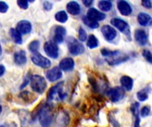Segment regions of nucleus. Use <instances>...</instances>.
I'll list each match as a JSON object with an SVG mask.
<instances>
[{
  "instance_id": "f257e3e1",
  "label": "nucleus",
  "mask_w": 152,
  "mask_h": 127,
  "mask_svg": "<svg viewBox=\"0 0 152 127\" xmlns=\"http://www.w3.org/2000/svg\"><path fill=\"white\" fill-rule=\"evenodd\" d=\"M102 55L105 57L107 63L110 65H117L128 60L129 57L118 50H110L108 49H102Z\"/></svg>"
},
{
  "instance_id": "f03ea898",
  "label": "nucleus",
  "mask_w": 152,
  "mask_h": 127,
  "mask_svg": "<svg viewBox=\"0 0 152 127\" xmlns=\"http://www.w3.org/2000/svg\"><path fill=\"white\" fill-rule=\"evenodd\" d=\"M63 82H60L58 83L56 86L53 87L48 93L47 98L49 102H53V101H63L66 96L67 94L63 91Z\"/></svg>"
},
{
  "instance_id": "7ed1b4c3",
  "label": "nucleus",
  "mask_w": 152,
  "mask_h": 127,
  "mask_svg": "<svg viewBox=\"0 0 152 127\" xmlns=\"http://www.w3.org/2000/svg\"><path fill=\"white\" fill-rule=\"evenodd\" d=\"M46 81L45 80L39 75H33L30 79V87L33 91L42 94L45 92L46 88Z\"/></svg>"
},
{
  "instance_id": "20e7f679",
  "label": "nucleus",
  "mask_w": 152,
  "mask_h": 127,
  "mask_svg": "<svg viewBox=\"0 0 152 127\" xmlns=\"http://www.w3.org/2000/svg\"><path fill=\"white\" fill-rule=\"evenodd\" d=\"M110 23L117 27L121 33H123L127 38L128 40H131V32H130V27L128 25V23L121 19L118 18H113L110 21Z\"/></svg>"
},
{
  "instance_id": "39448f33",
  "label": "nucleus",
  "mask_w": 152,
  "mask_h": 127,
  "mask_svg": "<svg viewBox=\"0 0 152 127\" xmlns=\"http://www.w3.org/2000/svg\"><path fill=\"white\" fill-rule=\"evenodd\" d=\"M68 47H69V51L75 56L81 55L85 52V47L84 45L79 42L77 39L73 37H69L68 40Z\"/></svg>"
},
{
  "instance_id": "423d86ee",
  "label": "nucleus",
  "mask_w": 152,
  "mask_h": 127,
  "mask_svg": "<svg viewBox=\"0 0 152 127\" xmlns=\"http://www.w3.org/2000/svg\"><path fill=\"white\" fill-rule=\"evenodd\" d=\"M38 118H39V121H40V124L42 126H50V125L52 124V120H53V115L51 113L50 109L46 106L43 107L38 113Z\"/></svg>"
},
{
  "instance_id": "0eeeda50",
  "label": "nucleus",
  "mask_w": 152,
  "mask_h": 127,
  "mask_svg": "<svg viewBox=\"0 0 152 127\" xmlns=\"http://www.w3.org/2000/svg\"><path fill=\"white\" fill-rule=\"evenodd\" d=\"M44 50L47 56L53 58H56L59 56V49L55 42L48 41L44 45Z\"/></svg>"
},
{
  "instance_id": "6e6552de",
  "label": "nucleus",
  "mask_w": 152,
  "mask_h": 127,
  "mask_svg": "<svg viewBox=\"0 0 152 127\" xmlns=\"http://www.w3.org/2000/svg\"><path fill=\"white\" fill-rule=\"evenodd\" d=\"M31 60L36 65L42 67V68H49L51 66V61L38 53H35L31 57Z\"/></svg>"
},
{
  "instance_id": "1a4fd4ad",
  "label": "nucleus",
  "mask_w": 152,
  "mask_h": 127,
  "mask_svg": "<svg viewBox=\"0 0 152 127\" xmlns=\"http://www.w3.org/2000/svg\"><path fill=\"white\" fill-rule=\"evenodd\" d=\"M108 95L110 97V99L111 100V102L113 103H117L118 101H120L124 96H125V91L119 88V87H116L113 88H110L108 92Z\"/></svg>"
},
{
  "instance_id": "9d476101",
  "label": "nucleus",
  "mask_w": 152,
  "mask_h": 127,
  "mask_svg": "<svg viewBox=\"0 0 152 127\" xmlns=\"http://www.w3.org/2000/svg\"><path fill=\"white\" fill-rule=\"evenodd\" d=\"M134 39L139 45L144 46L148 43V34L143 29H136L134 31Z\"/></svg>"
},
{
  "instance_id": "9b49d317",
  "label": "nucleus",
  "mask_w": 152,
  "mask_h": 127,
  "mask_svg": "<svg viewBox=\"0 0 152 127\" xmlns=\"http://www.w3.org/2000/svg\"><path fill=\"white\" fill-rule=\"evenodd\" d=\"M102 33L104 36V38L109 41L111 42L113 41L116 37H117V31L115 28H113L112 27L109 26V25H105L102 27Z\"/></svg>"
},
{
  "instance_id": "f8f14e48",
  "label": "nucleus",
  "mask_w": 152,
  "mask_h": 127,
  "mask_svg": "<svg viewBox=\"0 0 152 127\" xmlns=\"http://www.w3.org/2000/svg\"><path fill=\"white\" fill-rule=\"evenodd\" d=\"M89 19L94 20V21H101L106 19V14H104L103 12L98 11L95 8H90L87 11V15H86Z\"/></svg>"
},
{
  "instance_id": "ddd939ff",
  "label": "nucleus",
  "mask_w": 152,
  "mask_h": 127,
  "mask_svg": "<svg viewBox=\"0 0 152 127\" xmlns=\"http://www.w3.org/2000/svg\"><path fill=\"white\" fill-rule=\"evenodd\" d=\"M62 76V72L59 67H53L50 71L46 72V78L50 82H54L58 80H60Z\"/></svg>"
},
{
  "instance_id": "4468645a",
  "label": "nucleus",
  "mask_w": 152,
  "mask_h": 127,
  "mask_svg": "<svg viewBox=\"0 0 152 127\" xmlns=\"http://www.w3.org/2000/svg\"><path fill=\"white\" fill-rule=\"evenodd\" d=\"M118 9L119 12L124 16H128L133 11V9L129 4V3L125 0H120L118 2Z\"/></svg>"
},
{
  "instance_id": "2eb2a0df",
  "label": "nucleus",
  "mask_w": 152,
  "mask_h": 127,
  "mask_svg": "<svg viewBox=\"0 0 152 127\" xmlns=\"http://www.w3.org/2000/svg\"><path fill=\"white\" fill-rule=\"evenodd\" d=\"M138 23L142 27H150L152 25L151 16L146 12H140L137 16Z\"/></svg>"
},
{
  "instance_id": "dca6fc26",
  "label": "nucleus",
  "mask_w": 152,
  "mask_h": 127,
  "mask_svg": "<svg viewBox=\"0 0 152 127\" xmlns=\"http://www.w3.org/2000/svg\"><path fill=\"white\" fill-rule=\"evenodd\" d=\"M18 32L20 34H26L30 33L31 29H32V26L30 24L29 21L28 20H21L17 24V28Z\"/></svg>"
},
{
  "instance_id": "f3484780",
  "label": "nucleus",
  "mask_w": 152,
  "mask_h": 127,
  "mask_svg": "<svg viewBox=\"0 0 152 127\" xmlns=\"http://www.w3.org/2000/svg\"><path fill=\"white\" fill-rule=\"evenodd\" d=\"M75 65V62L71 57H66L63 58L61 62H60V69L65 72L68 71H71L74 68Z\"/></svg>"
},
{
  "instance_id": "a211bd4d",
  "label": "nucleus",
  "mask_w": 152,
  "mask_h": 127,
  "mask_svg": "<svg viewBox=\"0 0 152 127\" xmlns=\"http://www.w3.org/2000/svg\"><path fill=\"white\" fill-rule=\"evenodd\" d=\"M67 11L69 13H70L72 15H78L81 11V8L77 2L71 1L69 3H68V4H67Z\"/></svg>"
},
{
  "instance_id": "6ab92c4d",
  "label": "nucleus",
  "mask_w": 152,
  "mask_h": 127,
  "mask_svg": "<svg viewBox=\"0 0 152 127\" xmlns=\"http://www.w3.org/2000/svg\"><path fill=\"white\" fill-rule=\"evenodd\" d=\"M66 34V29L63 27H57L54 31V42L57 43H61L64 40V36Z\"/></svg>"
},
{
  "instance_id": "aec40b11",
  "label": "nucleus",
  "mask_w": 152,
  "mask_h": 127,
  "mask_svg": "<svg viewBox=\"0 0 152 127\" xmlns=\"http://www.w3.org/2000/svg\"><path fill=\"white\" fill-rule=\"evenodd\" d=\"M120 83L122 87L126 90V91H131L134 87V80L126 75H124L120 79Z\"/></svg>"
},
{
  "instance_id": "412c9836",
  "label": "nucleus",
  "mask_w": 152,
  "mask_h": 127,
  "mask_svg": "<svg viewBox=\"0 0 152 127\" xmlns=\"http://www.w3.org/2000/svg\"><path fill=\"white\" fill-rule=\"evenodd\" d=\"M131 111L135 118L134 121V127H141L140 126V116H139V103H134L131 105Z\"/></svg>"
},
{
  "instance_id": "4be33fe9",
  "label": "nucleus",
  "mask_w": 152,
  "mask_h": 127,
  "mask_svg": "<svg viewBox=\"0 0 152 127\" xmlns=\"http://www.w3.org/2000/svg\"><path fill=\"white\" fill-rule=\"evenodd\" d=\"M14 62L17 65H24L27 62L26 53L24 50H20L14 54Z\"/></svg>"
},
{
  "instance_id": "5701e85b",
  "label": "nucleus",
  "mask_w": 152,
  "mask_h": 127,
  "mask_svg": "<svg viewBox=\"0 0 152 127\" xmlns=\"http://www.w3.org/2000/svg\"><path fill=\"white\" fill-rule=\"evenodd\" d=\"M10 34H11L12 38L13 39V41H14L17 44H21V43H22L21 34L18 32L17 29H15V28H11V30H10Z\"/></svg>"
},
{
  "instance_id": "b1692460",
  "label": "nucleus",
  "mask_w": 152,
  "mask_h": 127,
  "mask_svg": "<svg viewBox=\"0 0 152 127\" xmlns=\"http://www.w3.org/2000/svg\"><path fill=\"white\" fill-rule=\"evenodd\" d=\"M98 7L102 11H109L112 8V3L110 1H106L102 0L98 3Z\"/></svg>"
},
{
  "instance_id": "393cba45",
  "label": "nucleus",
  "mask_w": 152,
  "mask_h": 127,
  "mask_svg": "<svg viewBox=\"0 0 152 127\" xmlns=\"http://www.w3.org/2000/svg\"><path fill=\"white\" fill-rule=\"evenodd\" d=\"M82 19H83V22L87 26L89 27L90 28H93V29H95L99 27V23L97 21H94L91 19H89L87 16H83L82 17Z\"/></svg>"
},
{
  "instance_id": "a878e982",
  "label": "nucleus",
  "mask_w": 152,
  "mask_h": 127,
  "mask_svg": "<svg viewBox=\"0 0 152 127\" xmlns=\"http://www.w3.org/2000/svg\"><path fill=\"white\" fill-rule=\"evenodd\" d=\"M99 45V41L98 39L94 35V34H90L87 40V46L90 49H94L96 47H98Z\"/></svg>"
},
{
  "instance_id": "bb28decb",
  "label": "nucleus",
  "mask_w": 152,
  "mask_h": 127,
  "mask_svg": "<svg viewBox=\"0 0 152 127\" xmlns=\"http://www.w3.org/2000/svg\"><path fill=\"white\" fill-rule=\"evenodd\" d=\"M55 19L61 23H65L68 20V14L65 11H60L55 14Z\"/></svg>"
},
{
  "instance_id": "cd10ccee",
  "label": "nucleus",
  "mask_w": 152,
  "mask_h": 127,
  "mask_svg": "<svg viewBox=\"0 0 152 127\" xmlns=\"http://www.w3.org/2000/svg\"><path fill=\"white\" fill-rule=\"evenodd\" d=\"M136 95H137V98L140 102H144L149 98V89L144 88V89L139 91Z\"/></svg>"
},
{
  "instance_id": "c85d7f7f",
  "label": "nucleus",
  "mask_w": 152,
  "mask_h": 127,
  "mask_svg": "<svg viewBox=\"0 0 152 127\" xmlns=\"http://www.w3.org/2000/svg\"><path fill=\"white\" fill-rule=\"evenodd\" d=\"M28 49L31 52H35L37 53V51L39 49V42L38 41H33L32 42H30V44L28 45Z\"/></svg>"
},
{
  "instance_id": "c756f323",
  "label": "nucleus",
  "mask_w": 152,
  "mask_h": 127,
  "mask_svg": "<svg viewBox=\"0 0 152 127\" xmlns=\"http://www.w3.org/2000/svg\"><path fill=\"white\" fill-rule=\"evenodd\" d=\"M142 56L150 64H152V53L149 50H142Z\"/></svg>"
},
{
  "instance_id": "7c9ffc66",
  "label": "nucleus",
  "mask_w": 152,
  "mask_h": 127,
  "mask_svg": "<svg viewBox=\"0 0 152 127\" xmlns=\"http://www.w3.org/2000/svg\"><path fill=\"white\" fill-rule=\"evenodd\" d=\"M78 39L81 42H85L87 39V34L86 32V30L82 27L79 28V32H78Z\"/></svg>"
},
{
  "instance_id": "2f4dec72",
  "label": "nucleus",
  "mask_w": 152,
  "mask_h": 127,
  "mask_svg": "<svg viewBox=\"0 0 152 127\" xmlns=\"http://www.w3.org/2000/svg\"><path fill=\"white\" fill-rule=\"evenodd\" d=\"M151 113V107L149 105H146L144 106L142 110H141V112H140V115L142 117V118H146L150 115Z\"/></svg>"
},
{
  "instance_id": "473e14b6",
  "label": "nucleus",
  "mask_w": 152,
  "mask_h": 127,
  "mask_svg": "<svg viewBox=\"0 0 152 127\" xmlns=\"http://www.w3.org/2000/svg\"><path fill=\"white\" fill-rule=\"evenodd\" d=\"M8 11V4L3 1H0V12L4 13Z\"/></svg>"
},
{
  "instance_id": "72a5a7b5",
  "label": "nucleus",
  "mask_w": 152,
  "mask_h": 127,
  "mask_svg": "<svg viewBox=\"0 0 152 127\" xmlns=\"http://www.w3.org/2000/svg\"><path fill=\"white\" fill-rule=\"evenodd\" d=\"M17 4H18V5H19L20 8H22V9H27V8L28 7V2L26 1V0H19V1L17 2Z\"/></svg>"
},
{
  "instance_id": "f704fd0d",
  "label": "nucleus",
  "mask_w": 152,
  "mask_h": 127,
  "mask_svg": "<svg viewBox=\"0 0 152 127\" xmlns=\"http://www.w3.org/2000/svg\"><path fill=\"white\" fill-rule=\"evenodd\" d=\"M142 4L145 8H147V9H151L152 7L151 2L150 0H143V1L142 2Z\"/></svg>"
},
{
  "instance_id": "c9c22d12",
  "label": "nucleus",
  "mask_w": 152,
  "mask_h": 127,
  "mask_svg": "<svg viewBox=\"0 0 152 127\" xmlns=\"http://www.w3.org/2000/svg\"><path fill=\"white\" fill-rule=\"evenodd\" d=\"M110 122L111 123V125L113 126V127H120L119 124L116 121L115 118L113 116H110Z\"/></svg>"
},
{
  "instance_id": "e433bc0d",
  "label": "nucleus",
  "mask_w": 152,
  "mask_h": 127,
  "mask_svg": "<svg viewBox=\"0 0 152 127\" xmlns=\"http://www.w3.org/2000/svg\"><path fill=\"white\" fill-rule=\"evenodd\" d=\"M44 8L46 11H50L53 8V4L48 1H45V2H44Z\"/></svg>"
},
{
  "instance_id": "4c0bfd02",
  "label": "nucleus",
  "mask_w": 152,
  "mask_h": 127,
  "mask_svg": "<svg viewBox=\"0 0 152 127\" xmlns=\"http://www.w3.org/2000/svg\"><path fill=\"white\" fill-rule=\"evenodd\" d=\"M83 3H84V4H85L86 6L89 7V6H91V4H93V1H92V0H84Z\"/></svg>"
},
{
  "instance_id": "58836bf2",
  "label": "nucleus",
  "mask_w": 152,
  "mask_h": 127,
  "mask_svg": "<svg viewBox=\"0 0 152 127\" xmlns=\"http://www.w3.org/2000/svg\"><path fill=\"white\" fill-rule=\"evenodd\" d=\"M4 72H5V68H4V65H0V77L4 75Z\"/></svg>"
},
{
  "instance_id": "ea45409f",
  "label": "nucleus",
  "mask_w": 152,
  "mask_h": 127,
  "mask_svg": "<svg viewBox=\"0 0 152 127\" xmlns=\"http://www.w3.org/2000/svg\"><path fill=\"white\" fill-rule=\"evenodd\" d=\"M2 54V47H1V44H0V56Z\"/></svg>"
},
{
  "instance_id": "a19ab883",
  "label": "nucleus",
  "mask_w": 152,
  "mask_h": 127,
  "mask_svg": "<svg viewBox=\"0 0 152 127\" xmlns=\"http://www.w3.org/2000/svg\"><path fill=\"white\" fill-rule=\"evenodd\" d=\"M1 111H2V107H1V105H0V114H1Z\"/></svg>"
},
{
  "instance_id": "79ce46f5",
  "label": "nucleus",
  "mask_w": 152,
  "mask_h": 127,
  "mask_svg": "<svg viewBox=\"0 0 152 127\" xmlns=\"http://www.w3.org/2000/svg\"><path fill=\"white\" fill-rule=\"evenodd\" d=\"M0 127H4V126H0Z\"/></svg>"
}]
</instances>
